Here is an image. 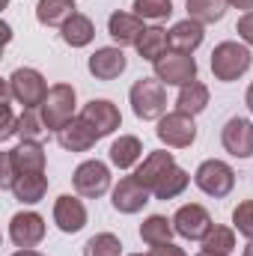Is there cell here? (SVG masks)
Here are the masks:
<instances>
[{
  "label": "cell",
  "instance_id": "obj_1",
  "mask_svg": "<svg viewBox=\"0 0 253 256\" xmlns=\"http://www.w3.org/2000/svg\"><path fill=\"white\" fill-rule=\"evenodd\" d=\"M21 173H45V146L39 140H21L15 149L3 152V170H0V185L9 191L12 179Z\"/></svg>",
  "mask_w": 253,
  "mask_h": 256
},
{
  "label": "cell",
  "instance_id": "obj_2",
  "mask_svg": "<svg viewBox=\"0 0 253 256\" xmlns=\"http://www.w3.org/2000/svg\"><path fill=\"white\" fill-rule=\"evenodd\" d=\"M128 98H131L134 116L143 120V122L161 120L164 110H167V90H164V84L158 78H140V80H134Z\"/></svg>",
  "mask_w": 253,
  "mask_h": 256
},
{
  "label": "cell",
  "instance_id": "obj_3",
  "mask_svg": "<svg viewBox=\"0 0 253 256\" xmlns=\"http://www.w3.org/2000/svg\"><path fill=\"white\" fill-rule=\"evenodd\" d=\"M74 102H78V96H74L72 84H54L48 90V98L39 108V116H42L45 128L48 131H63L74 120Z\"/></svg>",
  "mask_w": 253,
  "mask_h": 256
},
{
  "label": "cell",
  "instance_id": "obj_4",
  "mask_svg": "<svg viewBox=\"0 0 253 256\" xmlns=\"http://www.w3.org/2000/svg\"><path fill=\"white\" fill-rule=\"evenodd\" d=\"M253 63V54L248 45H238V42H220L214 51H212V74L224 84H232L238 80Z\"/></svg>",
  "mask_w": 253,
  "mask_h": 256
},
{
  "label": "cell",
  "instance_id": "obj_5",
  "mask_svg": "<svg viewBox=\"0 0 253 256\" xmlns=\"http://www.w3.org/2000/svg\"><path fill=\"white\" fill-rule=\"evenodd\" d=\"M6 86H9V92H12V98L24 108V110H36V108H42V102L48 98V84H45V78H42V72H36V68H15L12 74H9V80H6Z\"/></svg>",
  "mask_w": 253,
  "mask_h": 256
},
{
  "label": "cell",
  "instance_id": "obj_6",
  "mask_svg": "<svg viewBox=\"0 0 253 256\" xmlns=\"http://www.w3.org/2000/svg\"><path fill=\"white\" fill-rule=\"evenodd\" d=\"M194 182H196V188L202 194H208V196H214V200H224V196H230L232 188H236V170H232L226 161L208 158V161H202V164L196 167Z\"/></svg>",
  "mask_w": 253,
  "mask_h": 256
},
{
  "label": "cell",
  "instance_id": "obj_7",
  "mask_svg": "<svg viewBox=\"0 0 253 256\" xmlns=\"http://www.w3.org/2000/svg\"><path fill=\"white\" fill-rule=\"evenodd\" d=\"M158 140L167 146V149H188L190 143L196 140V122L190 114H182V110H170L158 120V128H155Z\"/></svg>",
  "mask_w": 253,
  "mask_h": 256
},
{
  "label": "cell",
  "instance_id": "obj_8",
  "mask_svg": "<svg viewBox=\"0 0 253 256\" xmlns=\"http://www.w3.org/2000/svg\"><path fill=\"white\" fill-rule=\"evenodd\" d=\"M72 185H74V191L80 194V196L98 200V196H104V194L110 191V170L98 158L84 161V164H78V170L72 176Z\"/></svg>",
  "mask_w": 253,
  "mask_h": 256
},
{
  "label": "cell",
  "instance_id": "obj_9",
  "mask_svg": "<svg viewBox=\"0 0 253 256\" xmlns=\"http://www.w3.org/2000/svg\"><path fill=\"white\" fill-rule=\"evenodd\" d=\"M155 78L164 84V86H188L196 80V60L190 57V54H179V51H173V54H167V57H161L158 63H155Z\"/></svg>",
  "mask_w": 253,
  "mask_h": 256
},
{
  "label": "cell",
  "instance_id": "obj_10",
  "mask_svg": "<svg viewBox=\"0 0 253 256\" xmlns=\"http://www.w3.org/2000/svg\"><path fill=\"white\" fill-rule=\"evenodd\" d=\"M173 226H176V232H179L182 238H188V242H202L206 232H208L214 224H212V214H208L200 202H188V206H182V208L173 214Z\"/></svg>",
  "mask_w": 253,
  "mask_h": 256
},
{
  "label": "cell",
  "instance_id": "obj_11",
  "mask_svg": "<svg viewBox=\"0 0 253 256\" xmlns=\"http://www.w3.org/2000/svg\"><path fill=\"white\" fill-rule=\"evenodd\" d=\"M220 143L232 158H253V122L244 116L226 120L220 131Z\"/></svg>",
  "mask_w": 253,
  "mask_h": 256
},
{
  "label": "cell",
  "instance_id": "obj_12",
  "mask_svg": "<svg viewBox=\"0 0 253 256\" xmlns=\"http://www.w3.org/2000/svg\"><path fill=\"white\" fill-rule=\"evenodd\" d=\"M9 238L15 248H36L45 238V218L36 212H18L9 220Z\"/></svg>",
  "mask_w": 253,
  "mask_h": 256
},
{
  "label": "cell",
  "instance_id": "obj_13",
  "mask_svg": "<svg viewBox=\"0 0 253 256\" xmlns=\"http://www.w3.org/2000/svg\"><path fill=\"white\" fill-rule=\"evenodd\" d=\"M80 116L96 128L98 140L108 137V134H114L116 128L122 126V114H120V108H116L114 102H108V98H92V102H86L84 110H80Z\"/></svg>",
  "mask_w": 253,
  "mask_h": 256
},
{
  "label": "cell",
  "instance_id": "obj_14",
  "mask_svg": "<svg viewBox=\"0 0 253 256\" xmlns=\"http://www.w3.org/2000/svg\"><path fill=\"white\" fill-rule=\"evenodd\" d=\"M152 191L146 185L137 182V176H126L120 179V185L114 188V196H110V206L120 212V214H137L146 202H149Z\"/></svg>",
  "mask_w": 253,
  "mask_h": 256
},
{
  "label": "cell",
  "instance_id": "obj_15",
  "mask_svg": "<svg viewBox=\"0 0 253 256\" xmlns=\"http://www.w3.org/2000/svg\"><path fill=\"white\" fill-rule=\"evenodd\" d=\"M54 224H57V230L66 232V236L80 232L86 226V206L78 196H72V194L57 196V202H54Z\"/></svg>",
  "mask_w": 253,
  "mask_h": 256
},
{
  "label": "cell",
  "instance_id": "obj_16",
  "mask_svg": "<svg viewBox=\"0 0 253 256\" xmlns=\"http://www.w3.org/2000/svg\"><path fill=\"white\" fill-rule=\"evenodd\" d=\"M90 74L96 80H116L122 72L128 68V60L122 54L120 45H110V48H98L92 57H90Z\"/></svg>",
  "mask_w": 253,
  "mask_h": 256
},
{
  "label": "cell",
  "instance_id": "obj_17",
  "mask_svg": "<svg viewBox=\"0 0 253 256\" xmlns=\"http://www.w3.org/2000/svg\"><path fill=\"white\" fill-rule=\"evenodd\" d=\"M96 140H98L96 128L90 126L84 116L72 120L63 131H57V143L63 146L66 152H90V149L96 146Z\"/></svg>",
  "mask_w": 253,
  "mask_h": 256
},
{
  "label": "cell",
  "instance_id": "obj_18",
  "mask_svg": "<svg viewBox=\"0 0 253 256\" xmlns=\"http://www.w3.org/2000/svg\"><path fill=\"white\" fill-rule=\"evenodd\" d=\"M143 18L140 15H131V12H114L110 18H108V33H110V39L122 48V45H137V39L143 36Z\"/></svg>",
  "mask_w": 253,
  "mask_h": 256
},
{
  "label": "cell",
  "instance_id": "obj_19",
  "mask_svg": "<svg viewBox=\"0 0 253 256\" xmlns=\"http://www.w3.org/2000/svg\"><path fill=\"white\" fill-rule=\"evenodd\" d=\"M167 36H170V48H173V51H179V54H194V51L202 45L206 30H202V24H200V21L185 18V21L173 24V27L167 30Z\"/></svg>",
  "mask_w": 253,
  "mask_h": 256
},
{
  "label": "cell",
  "instance_id": "obj_20",
  "mask_svg": "<svg viewBox=\"0 0 253 256\" xmlns=\"http://www.w3.org/2000/svg\"><path fill=\"white\" fill-rule=\"evenodd\" d=\"M9 191L15 194V200L27 202V206H36L45 200V191H48V176L45 173H21L12 179Z\"/></svg>",
  "mask_w": 253,
  "mask_h": 256
},
{
  "label": "cell",
  "instance_id": "obj_21",
  "mask_svg": "<svg viewBox=\"0 0 253 256\" xmlns=\"http://www.w3.org/2000/svg\"><path fill=\"white\" fill-rule=\"evenodd\" d=\"M173 164H176L173 152L158 149V152H149V155L140 161V167H137V173H134V176H137V182H140V185H146V188L152 191V188H155V182H158V179L173 167Z\"/></svg>",
  "mask_w": 253,
  "mask_h": 256
},
{
  "label": "cell",
  "instance_id": "obj_22",
  "mask_svg": "<svg viewBox=\"0 0 253 256\" xmlns=\"http://www.w3.org/2000/svg\"><path fill=\"white\" fill-rule=\"evenodd\" d=\"M167 45H170V36H167L164 27H146L134 48H137L140 60H149V63L155 66L161 57H167Z\"/></svg>",
  "mask_w": 253,
  "mask_h": 256
},
{
  "label": "cell",
  "instance_id": "obj_23",
  "mask_svg": "<svg viewBox=\"0 0 253 256\" xmlns=\"http://www.w3.org/2000/svg\"><path fill=\"white\" fill-rule=\"evenodd\" d=\"M74 12H78L74 0H39L36 3V21L42 27H63Z\"/></svg>",
  "mask_w": 253,
  "mask_h": 256
},
{
  "label": "cell",
  "instance_id": "obj_24",
  "mask_svg": "<svg viewBox=\"0 0 253 256\" xmlns=\"http://www.w3.org/2000/svg\"><path fill=\"white\" fill-rule=\"evenodd\" d=\"M140 158H143V143H140V137L122 134L120 140L110 143V164H114V167L128 170V167L140 164Z\"/></svg>",
  "mask_w": 253,
  "mask_h": 256
},
{
  "label": "cell",
  "instance_id": "obj_25",
  "mask_svg": "<svg viewBox=\"0 0 253 256\" xmlns=\"http://www.w3.org/2000/svg\"><path fill=\"white\" fill-rule=\"evenodd\" d=\"M60 30H63V42L72 45V48H86L96 39V24L86 15H80V12H74Z\"/></svg>",
  "mask_w": 253,
  "mask_h": 256
},
{
  "label": "cell",
  "instance_id": "obj_26",
  "mask_svg": "<svg viewBox=\"0 0 253 256\" xmlns=\"http://www.w3.org/2000/svg\"><path fill=\"white\" fill-rule=\"evenodd\" d=\"M206 108H208V86H206V84L194 80V84H188V86L179 90V96H176V110L196 116V114H202Z\"/></svg>",
  "mask_w": 253,
  "mask_h": 256
},
{
  "label": "cell",
  "instance_id": "obj_27",
  "mask_svg": "<svg viewBox=\"0 0 253 256\" xmlns=\"http://www.w3.org/2000/svg\"><path fill=\"white\" fill-rule=\"evenodd\" d=\"M173 232H176V226H173V220H167L164 214H149V218L140 224V238H143L149 248L173 242Z\"/></svg>",
  "mask_w": 253,
  "mask_h": 256
},
{
  "label": "cell",
  "instance_id": "obj_28",
  "mask_svg": "<svg viewBox=\"0 0 253 256\" xmlns=\"http://www.w3.org/2000/svg\"><path fill=\"white\" fill-rule=\"evenodd\" d=\"M188 182H190V176L179 167V164H173L158 182H155V188H152V196L155 200H173V196H179V194L188 188Z\"/></svg>",
  "mask_w": 253,
  "mask_h": 256
},
{
  "label": "cell",
  "instance_id": "obj_29",
  "mask_svg": "<svg viewBox=\"0 0 253 256\" xmlns=\"http://www.w3.org/2000/svg\"><path fill=\"white\" fill-rule=\"evenodd\" d=\"M188 6V18L200 21V24H214L226 15V0H185Z\"/></svg>",
  "mask_w": 253,
  "mask_h": 256
},
{
  "label": "cell",
  "instance_id": "obj_30",
  "mask_svg": "<svg viewBox=\"0 0 253 256\" xmlns=\"http://www.w3.org/2000/svg\"><path fill=\"white\" fill-rule=\"evenodd\" d=\"M202 250H206V254H218V256H230L236 250V230L214 224V226L206 232V238H202Z\"/></svg>",
  "mask_w": 253,
  "mask_h": 256
},
{
  "label": "cell",
  "instance_id": "obj_31",
  "mask_svg": "<svg viewBox=\"0 0 253 256\" xmlns=\"http://www.w3.org/2000/svg\"><path fill=\"white\" fill-rule=\"evenodd\" d=\"M84 256H122V242L114 232H96L84 244Z\"/></svg>",
  "mask_w": 253,
  "mask_h": 256
},
{
  "label": "cell",
  "instance_id": "obj_32",
  "mask_svg": "<svg viewBox=\"0 0 253 256\" xmlns=\"http://www.w3.org/2000/svg\"><path fill=\"white\" fill-rule=\"evenodd\" d=\"M134 15L149 21H164L173 15V0H134Z\"/></svg>",
  "mask_w": 253,
  "mask_h": 256
},
{
  "label": "cell",
  "instance_id": "obj_33",
  "mask_svg": "<svg viewBox=\"0 0 253 256\" xmlns=\"http://www.w3.org/2000/svg\"><path fill=\"white\" fill-rule=\"evenodd\" d=\"M48 128L42 122V116H36L33 110H21L18 116V126H15V134H21V140H42Z\"/></svg>",
  "mask_w": 253,
  "mask_h": 256
},
{
  "label": "cell",
  "instance_id": "obj_34",
  "mask_svg": "<svg viewBox=\"0 0 253 256\" xmlns=\"http://www.w3.org/2000/svg\"><path fill=\"white\" fill-rule=\"evenodd\" d=\"M232 230H238L244 238H253V200H244L232 208Z\"/></svg>",
  "mask_w": 253,
  "mask_h": 256
},
{
  "label": "cell",
  "instance_id": "obj_35",
  "mask_svg": "<svg viewBox=\"0 0 253 256\" xmlns=\"http://www.w3.org/2000/svg\"><path fill=\"white\" fill-rule=\"evenodd\" d=\"M236 33L242 36V42H244V45H250V48H253V12H244V15L238 18Z\"/></svg>",
  "mask_w": 253,
  "mask_h": 256
},
{
  "label": "cell",
  "instance_id": "obj_36",
  "mask_svg": "<svg viewBox=\"0 0 253 256\" xmlns=\"http://www.w3.org/2000/svg\"><path fill=\"white\" fill-rule=\"evenodd\" d=\"M131 256H185V250L176 248L173 242H167V244H155L149 254H131Z\"/></svg>",
  "mask_w": 253,
  "mask_h": 256
},
{
  "label": "cell",
  "instance_id": "obj_37",
  "mask_svg": "<svg viewBox=\"0 0 253 256\" xmlns=\"http://www.w3.org/2000/svg\"><path fill=\"white\" fill-rule=\"evenodd\" d=\"M230 6H236V9H244V12H253V0H226Z\"/></svg>",
  "mask_w": 253,
  "mask_h": 256
},
{
  "label": "cell",
  "instance_id": "obj_38",
  "mask_svg": "<svg viewBox=\"0 0 253 256\" xmlns=\"http://www.w3.org/2000/svg\"><path fill=\"white\" fill-rule=\"evenodd\" d=\"M12 256H45V254H39V250H33V248H21L18 254H12Z\"/></svg>",
  "mask_w": 253,
  "mask_h": 256
},
{
  "label": "cell",
  "instance_id": "obj_39",
  "mask_svg": "<svg viewBox=\"0 0 253 256\" xmlns=\"http://www.w3.org/2000/svg\"><path fill=\"white\" fill-rule=\"evenodd\" d=\"M244 104H248V110L253 114V84L248 86V96H244Z\"/></svg>",
  "mask_w": 253,
  "mask_h": 256
},
{
  "label": "cell",
  "instance_id": "obj_40",
  "mask_svg": "<svg viewBox=\"0 0 253 256\" xmlns=\"http://www.w3.org/2000/svg\"><path fill=\"white\" fill-rule=\"evenodd\" d=\"M242 256H253V238L248 242V248H244V254H242Z\"/></svg>",
  "mask_w": 253,
  "mask_h": 256
},
{
  "label": "cell",
  "instance_id": "obj_41",
  "mask_svg": "<svg viewBox=\"0 0 253 256\" xmlns=\"http://www.w3.org/2000/svg\"><path fill=\"white\" fill-rule=\"evenodd\" d=\"M196 256H218V254H206V250H202V254H196Z\"/></svg>",
  "mask_w": 253,
  "mask_h": 256
}]
</instances>
